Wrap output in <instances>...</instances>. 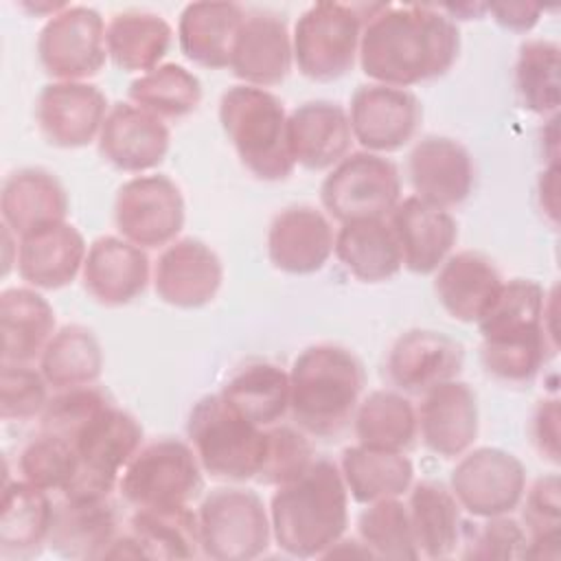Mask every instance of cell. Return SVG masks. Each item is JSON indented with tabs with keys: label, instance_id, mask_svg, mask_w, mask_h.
<instances>
[{
	"label": "cell",
	"instance_id": "d6986e66",
	"mask_svg": "<svg viewBox=\"0 0 561 561\" xmlns=\"http://www.w3.org/2000/svg\"><path fill=\"white\" fill-rule=\"evenodd\" d=\"M101 156L127 173H145L156 169L169 151L171 134L162 118L134 103H116L110 107L101 134Z\"/></svg>",
	"mask_w": 561,
	"mask_h": 561
},
{
	"label": "cell",
	"instance_id": "7c38bea8",
	"mask_svg": "<svg viewBox=\"0 0 561 561\" xmlns=\"http://www.w3.org/2000/svg\"><path fill=\"white\" fill-rule=\"evenodd\" d=\"M186 219L180 186L162 175H136L121 184L114 199V224L123 239L142 250L175 241Z\"/></svg>",
	"mask_w": 561,
	"mask_h": 561
},
{
	"label": "cell",
	"instance_id": "f6af8a7d",
	"mask_svg": "<svg viewBox=\"0 0 561 561\" xmlns=\"http://www.w3.org/2000/svg\"><path fill=\"white\" fill-rule=\"evenodd\" d=\"M22 478L44 491H64L77 473L75 447L57 436L39 432L20 454Z\"/></svg>",
	"mask_w": 561,
	"mask_h": 561
},
{
	"label": "cell",
	"instance_id": "e0dca14e",
	"mask_svg": "<svg viewBox=\"0 0 561 561\" xmlns=\"http://www.w3.org/2000/svg\"><path fill=\"white\" fill-rule=\"evenodd\" d=\"M408 175L419 199L447 210L471 195L476 167L462 142L449 136H425L410 151Z\"/></svg>",
	"mask_w": 561,
	"mask_h": 561
},
{
	"label": "cell",
	"instance_id": "cb8c5ba5",
	"mask_svg": "<svg viewBox=\"0 0 561 561\" xmlns=\"http://www.w3.org/2000/svg\"><path fill=\"white\" fill-rule=\"evenodd\" d=\"M294 48L287 22L272 11L248 13L232 46L230 70L245 85L267 88L285 81Z\"/></svg>",
	"mask_w": 561,
	"mask_h": 561
},
{
	"label": "cell",
	"instance_id": "4dcf8cb0",
	"mask_svg": "<svg viewBox=\"0 0 561 561\" xmlns=\"http://www.w3.org/2000/svg\"><path fill=\"white\" fill-rule=\"evenodd\" d=\"M53 508L48 491L26 480L7 482L0 504V557L18 561L39 554L48 541Z\"/></svg>",
	"mask_w": 561,
	"mask_h": 561
},
{
	"label": "cell",
	"instance_id": "ba28073f",
	"mask_svg": "<svg viewBox=\"0 0 561 561\" xmlns=\"http://www.w3.org/2000/svg\"><path fill=\"white\" fill-rule=\"evenodd\" d=\"M142 425L110 403L72 440L77 473L61 491L68 497H110L131 456L142 447Z\"/></svg>",
	"mask_w": 561,
	"mask_h": 561
},
{
	"label": "cell",
	"instance_id": "8fae6325",
	"mask_svg": "<svg viewBox=\"0 0 561 561\" xmlns=\"http://www.w3.org/2000/svg\"><path fill=\"white\" fill-rule=\"evenodd\" d=\"M101 13L85 4H68L46 20L37 37V57L57 81H85L99 75L107 59Z\"/></svg>",
	"mask_w": 561,
	"mask_h": 561
},
{
	"label": "cell",
	"instance_id": "ffe728a7",
	"mask_svg": "<svg viewBox=\"0 0 561 561\" xmlns=\"http://www.w3.org/2000/svg\"><path fill=\"white\" fill-rule=\"evenodd\" d=\"M151 265L142 248L114 234L99 237L90 243L81 278L92 300L105 307L134 302L149 285Z\"/></svg>",
	"mask_w": 561,
	"mask_h": 561
},
{
	"label": "cell",
	"instance_id": "b9f144b4",
	"mask_svg": "<svg viewBox=\"0 0 561 561\" xmlns=\"http://www.w3.org/2000/svg\"><path fill=\"white\" fill-rule=\"evenodd\" d=\"M129 103L158 118H182L202 103L199 79L180 64H160L129 83Z\"/></svg>",
	"mask_w": 561,
	"mask_h": 561
},
{
	"label": "cell",
	"instance_id": "7bdbcfd3",
	"mask_svg": "<svg viewBox=\"0 0 561 561\" xmlns=\"http://www.w3.org/2000/svg\"><path fill=\"white\" fill-rule=\"evenodd\" d=\"M559 44L528 39L519 46L515 64V90L526 110L539 116H557L561 103Z\"/></svg>",
	"mask_w": 561,
	"mask_h": 561
},
{
	"label": "cell",
	"instance_id": "816d5d0a",
	"mask_svg": "<svg viewBox=\"0 0 561 561\" xmlns=\"http://www.w3.org/2000/svg\"><path fill=\"white\" fill-rule=\"evenodd\" d=\"M559 399H541L530 419L533 445L541 458L557 465L559 462Z\"/></svg>",
	"mask_w": 561,
	"mask_h": 561
},
{
	"label": "cell",
	"instance_id": "44dd1931",
	"mask_svg": "<svg viewBox=\"0 0 561 561\" xmlns=\"http://www.w3.org/2000/svg\"><path fill=\"white\" fill-rule=\"evenodd\" d=\"M416 421L423 445L432 454L440 458L462 456L478 438V397L469 383L449 379L423 394Z\"/></svg>",
	"mask_w": 561,
	"mask_h": 561
},
{
	"label": "cell",
	"instance_id": "7dc6e473",
	"mask_svg": "<svg viewBox=\"0 0 561 561\" xmlns=\"http://www.w3.org/2000/svg\"><path fill=\"white\" fill-rule=\"evenodd\" d=\"M110 403V397L94 386L57 390V394L48 399L39 416V432L57 436L72 445L83 425Z\"/></svg>",
	"mask_w": 561,
	"mask_h": 561
},
{
	"label": "cell",
	"instance_id": "836d02e7",
	"mask_svg": "<svg viewBox=\"0 0 561 561\" xmlns=\"http://www.w3.org/2000/svg\"><path fill=\"white\" fill-rule=\"evenodd\" d=\"M340 473L348 495L359 504L401 497L414 480V465L403 451L351 445L342 451Z\"/></svg>",
	"mask_w": 561,
	"mask_h": 561
},
{
	"label": "cell",
	"instance_id": "ac0fdd59",
	"mask_svg": "<svg viewBox=\"0 0 561 561\" xmlns=\"http://www.w3.org/2000/svg\"><path fill=\"white\" fill-rule=\"evenodd\" d=\"M465 364V348L454 337L432 329L401 333L386 359L390 381L408 394H425L438 383L456 379Z\"/></svg>",
	"mask_w": 561,
	"mask_h": 561
},
{
	"label": "cell",
	"instance_id": "5b68a950",
	"mask_svg": "<svg viewBox=\"0 0 561 561\" xmlns=\"http://www.w3.org/2000/svg\"><path fill=\"white\" fill-rule=\"evenodd\" d=\"M186 436L210 478L228 482L256 478L265 456V427L237 414L219 394H206L191 408Z\"/></svg>",
	"mask_w": 561,
	"mask_h": 561
},
{
	"label": "cell",
	"instance_id": "30bf717a",
	"mask_svg": "<svg viewBox=\"0 0 561 561\" xmlns=\"http://www.w3.org/2000/svg\"><path fill=\"white\" fill-rule=\"evenodd\" d=\"M401 199V178L392 160L355 151L342 158L320 184V202L340 224L383 219Z\"/></svg>",
	"mask_w": 561,
	"mask_h": 561
},
{
	"label": "cell",
	"instance_id": "f5cc1de1",
	"mask_svg": "<svg viewBox=\"0 0 561 561\" xmlns=\"http://www.w3.org/2000/svg\"><path fill=\"white\" fill-rule=\"evenodd\" d=\"M486 11L493 15V20L502 28H508L515 33L530 31L541 15V7L528 4V2H493V4H486Z\"/></svg>",
	"mask_w": 561,
	"mask_h": 561
},
{
	"label": "cell",
	"instance_id": "74e56055",
	"mask_svg": "<svg viewBox=\"0 0 561 561\" xmlns=\"http://www.w3.org/2000/svg\"><path fill=\"white\" fill-rule=\"evenodd\" d=\"M557 351V337L546 327L482 335L484 370L504 383H526Z\"/></svg>",
	"mask_w": 561,
	"mask_h": 561
},
{
	"label": "cell",
	"instance_id": "484cf974",
	"mask_svg": "<svg viewBox=\"0 0 561 561\" xmlns=\"http://www.w3.org/2000/svg\"><path fill=\"white\" fill-rule=\"evenodd\" d=\"M287 138L296 164L309 171L333 169L353 142L348 112L335 101H307L287 114Z\"/></svg>",
	"mask_w": 561,
	"mask_h": 561
},
{
	"label": "cell",
	"instance_id": "52a82bcc",
	"mask_svg": "<svg viewBox=\"0 0 561 561\" xmlns=\"http://www.w3.org/2000/svg\"><path fill=\"white\" fill-rule=\"evenodd\" d=\"M204 469L193 447L180 438H158L142 445L118 478L123 500L134 508H171L193 502Z\"/></svg>",
	"mask_w": 561,
	"mask_h": 561
},
{
	"label": "cell",
	"instance_id": "9a60e30c",
	"mask_svg": "<svg viewBox=\"0 0 561 561\" xmlns=\"http://www.w3.org/2000/svg\"><path fill=\"white\" fill-rule=\"evenodd\" d=\"M105 94L88 81L46 83L35 103L42 136L61 149H77L99 138L107 116Z\"/></svg>",
	"mask_w": 561,
	"mask_h": 561
},
{
	"label": "cell",
	"instance_id": "d4e9b609",
	"mask_svg": "<svg viewBox=\"0 0 561 561\" xmlns=\"http://www.w3.org/2000/svg\"><path fill=\"white\" fill-rule=\"evenodd\" d=\"M390 226L401 245L403 265L421 276L436 272L458 239V224L451 213L416 195L399 199L390 213Z\"/></svg>",
	"mask_w": 561,
	"mask_h": 561
},
{
	"label": "cell",
	"instance_id": "3957f363",
	"mask_svg": "<svg viewBox=\"0 0 561 561\" xmlns=\"http://www.w3.org/2000/svg\"><path fill=\"white\" fill-rule=\"evenodd\" d=\"M364 386V366L353 351L340 344L307 346L289 370V412L305 434L333 438L353 421Z\"/></svg>",
	"mask_w": 561,
	"mask_h": 561
},
{
	"label": "cell",
	"instance_id": "8992f818",
	"mask_svg": "<svg viewBox=\"0 0 561 561\" xmlns=\"http://www.w3.org/2000/svg\"><path fill=\"white\" fill-rule=\"evenodd\" d=\"M379 4L316 2L300 13L291 48L294 61L311 81H335L344 77L359 57L364 24Z\"/></svg>",
	"mask_w": 561,
	"mask_h": 561
},
{
	"label": "cell",
	"instance_id": "f35d334b",
	"mask_svg": "<svg viewBox=\"0 0 561 561\" xmlns=\"http://www.w3.org/2000/svg\"><path fill=\"white\" fill-rule=\"evenodd\" d=\"M127 533L145 559H193L202 554L197 511L186 506L136 508Z\"/></svg>",
	"mask_w": 561,
	"mask_h": 561
},
{
	"label": "cell",
	"instance_id": "f546056e",
	"mask_svg": "<svg viewBox=\"0 0 561 561\" xmlns=\"http://www.w3.org/2000/svg\"><path fill=\"white\" fill-rule=\"evenodd\" d=\"M2 224L22 237L39 226L66 221L68 195L61 182L46 169L24 167L9 173L0 191Z\"/></svg>",
	"mask_w": 561,
	"mask_h": 561
},
{
	"label": "cell",
	"instance_id": "d6a6232c",
	"mask_svg": "<svg viewBox=\"0 0 561 561\" xmlns=\"http://www.w3.org/2000/svg\"><path fill=\"white\" fill-rule=\"evenodd\" d=\"M333 252L351 276L362 283H383L403 267L401 245L386 219H359L342 224Z\"/></svg>",
	"mask_w": 561,
	"mask_h": 561
},
{
	"label": "cell",
	"instance_id": "e575fe53",
	"mask_svg": "<svg viewBox=\"0 0 561 561\" xmlns=\"http://www.w3.org/2000/svg\"><path fill=\"white\" fill-rule=\"evenodd\" d=\"M169 22L151 11H118L105 28L107 55L125 72H149L160 66L171 46Z\"/></svg>",
	"mask_w": 561,
	"mask_h": 561
},
{
	"label": "cell",
	"instance_id": "60d3db41",
	"mask_svg": "<svg viewBox=\"0 0 561 561\" xmlns=\"http://www.w3.org/2000/svg\"><path fill=\"white\" fill-rule=\"evenodd\" d=\"M359 445L405 451L419 434L416 410L408 397L394 390H373L364 397L353 416Z\"/></svg>",
	"mask_w": 561,
	"mask_h": 561
},
{
	"label": "cell",
	"instance_id": "4fadbf2b",
	"mask_svg": "<svg viewBox=\"0 0 561 561\" xmlns=\"http://www.w3.org/2000/svg\"><path fill=\"white\" fill-rule=\"evenodd\" d=\"M449 491L473 517L508 515L524 500L526 467L497 447L467 449L451 471Z\"/></svg>",
	"mask_w": 561,
	"mask_h": 561
},
{
	"label": "cell",
	"instance_id": "83f0119b",
	"mask_svg": "<svg viewBox=\"0 0 561 561\" xmlns=\"http://www.w3.org/2000/svg\"><path fill=\"white\" fill-rule=\"evenodd\" d=\"M495 263L473 250L449 254L436 270L434 291L443 309L460 322H478L502 287Z\"/></svg>",
	"mask_w": 561,
	"mask_h": 561
},
{
	"label": "cell",
	"instance_id": "f907efd6",
	"mask_svg": "<svg viewBox=\"0 0 561 561\" xmlns=\"http://www.w3.org/2000/svg\"><path fill=\"white\" fill-rule=\"evenodd\" d=\"M524 530L528 539L561 535V482L557 473L537 478L524 491Z\"/></svg>",
	"mask_w": 561,
	"mask_h": 561
},
{
	"label": "cell",
	"instance_id": "603a6c76",
	"mask_svg": "<svg viewBox=\"0 0 561 561\" xmlns=\"http://www.w3.org/2000/svg\"><path fill=\"white\" fill-rule=\"evenodd\" d=\"M88 245L68 221H53L20 237L15 265L20 278L35 289H61L83 270Z\"/></svg>",
	"mask_w": 561,
	"mask_h": 561
},
{
	"label": "cell",
	"instance_id": "bcb514c9",
	"mask_svg": "<svg viewBox=\"0 0 561 561\" xmlns=\"http://www.w3.org/2000/svg\"><path fill=\"white\" fill-rule=\"evenodd\" d=\"M316 460L305 432L289 425L265 427V456L254 480L280 486L298 478Z\"/></svg>",
	"mask_w": 561,
	"mask_h": 561
},
{
	"label": "cell",
	"instance_id": "9c48e42d",
	"mask_svg": "<svg viewBox=\"0 0 561 561\" xmlns=\"http://www.w3.org/2000/svg\"><path fill=\"white\" fill-rule=\"evenodd\" d=\"M197 524L202 554L217 561L256 559L272 539L270 511L252 489L210 491L197 508Z\"/></svg>",
	"mask_w": 561,
	"mask_h": 561
},
{
	"label": "cell",
	"instance_id": "5bb4252c",
	"mask_svg": "<svg viewBox=\"0 0 561 561\" xmlns=\"http://www.w3.org/2000/svg\"><path fill=\"white\" fill-rule=\"evenodd\" d=\"M421 118V101L408 88L366 83L351 96L353 140L370 153H390L405 147L416 136Z\"/></svg>",
	"mask_w": 561,
	"mask_h": 561
},
{
	"label": "cell",
	"instance_id": "8d00e7d4",
	"mask_svg": "<svg viewBox=\"0 0 561 561\" xmlns=\"http://www.w3.org/2000/svg\"><path fill=\"white\" fill-rule=\"evenodd\" d=\"M408 513L421 557L447 559L456 552L462 535L460 504L445 484L432 480L414 484Z\"/></svg>",
	"mask_w": 561,
	"mask_h": 561
},
{
	"label": "cell",
	"instance_id": "ab89813d",
	"mask_svg": "<svg viewBox=\"0 0 561 561\" xmlns=\"http://www.w3.org/2000/svg\"><path fill=\"white\" fill-rule=\"evenodd\" d=\"M39 370L50 388L92 386L103 373V351L96 335L81 324H66L46 344Z\"/></svg>",
	"mask_w": 561,
	"mask_h": 561
},
{
	"label": "cell",
	"instance_id": "c3c4849f",
	"mask_svg": "<svg viewBox=\"0 0 561 561\" xmlns=\"http://www.w3.org/2000/svg\"><path fill=\"white\" fill-rule=\"evenodd\" d=\"M526 530L524 526L508 515L482 517L480 524H462L460 546L462 559H480V561H508L522 559L526 548Z\"/></svg>",
	"mask_w": 561,
	"mask_h": 561
},
{
	"label": "cell",
	"instance_id": "2e32d148",
	"mask_svg": "<svg viewBox=\"0 0 561 561\" xmlns=\"http://www.w3.org/2000/svg\"><path fill=\"white\" fill-rule=\"evenodd\" d=\"M221 280V259L210 245L193 237L169 243L153 267L156 296L178 309L208 305L217 296Z\"/></svg>",
	"mask_w": 561,
	"mask_h": 561
},
{
	"label": "cell",
	"instance_id": "7a4b0ae2",
	"mask_svg": "<svg viewBox=\"0 0 561 561\" xmlns=\"http://www.w3.org/2000/svg\"><path fill=\"white\" fill-rule=\"evenodd\" d=\"M270 524L272 539L289 557H324L348 526V491L340 467L316 458L298 478L276 486Z\"/></svg>",
	"mask_w": 561,
	"mask_h": 561
},
{
	"label": "cell",
	"instance_id": "681fc988",
	"mask_svg": "<svg viewBox=\"0 0 561 561\" xmlns=\"http://www.w3.org/2000/svg\"><path fill=\"white\" fill-rule=\"evenodd\" d=\"M48 403V381L28 364H2L0 416L2 421H31Z\"/></svg>",
	"mask_w": 561,
	"mask_h": 561
},
{
	"label": "cell",
	"instance_id": "1f68e13d",
	"mask_svg": "<svg viewBox=\"0 0 561 561\" xmlns=\"http://www.w3.org/2000/svg\"><path fill=\"white\" fill-rule=\"evenodd\" d=\"M2 364H31L55 335V311L33 287H9L0 294Z\"/></svg>",
	"mask_w": 561,
	"mask_h": 561
},
{
	"label": "cell",
	"instance_id": "4316f807",
	"mask_svg": "<svg viewBox=\"0 0 561 561\" xmlns=\"http://www.w3.org/2000/svg\"><path fill=\"white\" fill-rule=\"evenodd\" d=\"M110 497H68L53 508L46 546L66 559H105L118 537Z\"/></svg>",
	"mask_w": 561,
	"mask_h": 561
},
{
	"label": "cell",
	"instance_id": "6da1fadb",
	"mask_svg": "<svg viewBox=\"0 0 561 561\" xmlns=\"http://www.w3.org/2000/svg\"><path fill=\"white\" fill-rule=\"evenodd\" d=\"M456 22L430 4H379L359 39V66L368 79L408 88L443 77L456 61Z\"/></svg>",
	"mask_w": 561,
	"mask_h": 561
},
{
	"label": "cell",
	"instance_id": "ee69618b",
	"mask_svg": "<svg viewBox=\"0 0 561 561\" xmlns=\"http://www.w3.org/2000/svg\"><path fill=\"white\" fill-rule=\"evenodd\" d=\"M357 535L375 559L414 561L421 557L408 504L399 497L366 504L357 517Z\"/></svg>",
	"mask_w": 561,
	"mask_h": 561
},
{
	"label": "cell",
	"instance_id": "7402d4cb",
	"mask_svg": "<svg viewBox=\"0 0 561 561\" xmlns=\"http://www.w3.org/2000/svg\"><path fill=\"white\" fill-rule=\"evenodd\" d=\"M335 234L327 215L313 206H287L267 230V256L280 272L307 276L320 272L333 254Z\"/></svg>",
	"mask_w": 561,
	"mask_h": 561
},
{
	"label": "cell",
	"instance_id": "277c9868",
	"mask_svg": "<svg viewBox=\"0 0 561 561\" xmlns=\"http://www.w3.org/2000/svg\"><path fill=\"white\" fill-rule=\"evenodd\" d=\"M219 123L241 164L259 180L280 182L296 162L289 151L287 112L265 88L232 85L221 94Z\"/></svg>",
	"mask_w": 561,
	"mask_h": 561
},
{
	"label": "cell",
	"instance_id": "f1b7e54d",
	"mask_svg": "<svg viewBox=\"0 0 561 561\" xmlns=\"http://www.w3.org/2000/svg\"><path fill=\"white\" fill-rule=\"evenodd\" d=\"M237 2H191L180 13L178 44L182 55L204 68H230L232 46L245 20Z\"/></svg>",
	"mask_w": 561,
	"mask_h": 561
},
{
	"label": "cell",
	"instance_id": "db71d44e",
	"mask_svg": "<svg viewBox=\"0 0 561 561\" xmlns=\"http://www.w3.org/2000/svg\"><path fill=\"white\" fill-rule=\"evenodd\" d=\"M557 188H559V164L557 162H550L541 173H539V184H537V191H539V204L541 208L548 213L550 221L557 226Z\"/></svg>",
	"mask_w": 561,
	"mask_h": 561
},
{
	"label": "cell",
	"instance_id": "d590c367",
	"mask_svg": "<svg viewBox=\"0 0 561 561\" xmlns=\"http://www.w3.org/2000/svg\"><path fill=\"white\" fill-rule=\"evenodd\" d=\"M219 397L250 423L276 425L289 412V373L272 362H250L221 386Z\"/></svg>",
	"mask_w": 561,
	"mask_h": 561
}]
</instances>
